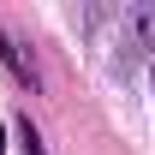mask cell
<instances>
[{
    "label": "cell",
    "instance_id": "2",
    "mask_svg": "<svg viewBox=\"0 0 155 155\" xmlns=\"http://www.w3.org/2000/svg\"><path fill=\"white\" fill-rule=\"evenodd\" d=\"M0 66L18 78L30 96H42V66H36V48H30L24 36H12V30H6V18H0Z\"/></svg>",
    "mask_w": 155,
    "mask_h": 155
},
{
    "label": "cell",
    "instance_id": "4",
    "mask_svg": "<svg viewBox=\"0 0 155 155\" xmlns=\"http://www.w3.org/2000/svg\"><path fill=\"white\" fill-rule=\"evenodd\" d=\"M6 137H12V131H0V155H6Z\"/></svg>",
    "mask_w": 155,
    "mask_h": 155
},
{
    "label": "cell",
    "instance_id": "5",
    "mask_svg": "<svg viewBox=\"0 0 155 155\" xmlns=\"http://www.w3.org/2000/svg\"><path fill=\"white\" fill-rule=\"evenodd\" d=\"M149 84H155V66H149Z\"/></svg>",
    "mask_w": 155,
    "mask_h": 155
},
{
    "label": "cell",
    "instance_id": "3",
    "mask_svg": "<svg viewBox=\"0 0 155 155\" xmlns=\"http://www.w3.org/2000/svg\"><path fill=\"white\" fill-rule=\"evenodd\" d=\"M6 131L18 137V149H24V155H48V143H42V131L30 125V114H12V125H6Z\"/></svg>",
    "mask_w": 155,
    "mask_h": 155
},
{
    "label": "cell",
    "instance_id": "1",
    "mask_svg": "<svg viewBox=\"0 0 155 155\" xmlns=\"http://www.w3.org/2000/svg\"><path fill=\"white\" fill-rule=\"evenodd\" d=\"M114 66H131V60H143L155 48V0H131V6H119L114 18Z\"/></svg>",
    "mask_w": 155,
    "mask_h": 155
}]
</instances>
